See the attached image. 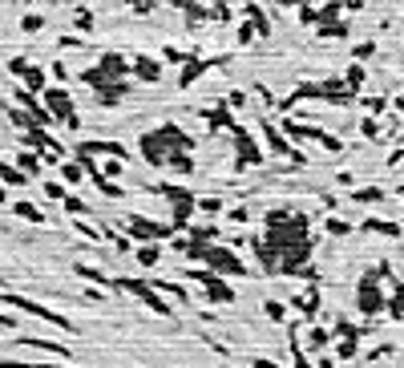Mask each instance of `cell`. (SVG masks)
<instances>
[{
    "mask_svg": "<svg viewBox=\"0 0 404 368\" xmlns=\"http://www.w3.org/2000/svg\"><path fill=\"white\" fill-rule=\"evenodd\" d=\"M190 150H194V142L178 126H162V130H154V134L142 138V154H146L154 166H166L174 154H190Z\"/></svg>",
    "mask_w": 404,
    "mask_h": 368,
    "instance_id": "obj_1",
    "label": "cell"
},
{
    "mask_svg": "<svg viewBox=\"0 0 404 368\" xmlns=\"http://www.w3.org/2000/svg\"><path fill=\"white\" fill-rule=\"evenodd\" d=\"M380 271H368L364 280H360V288H356V307L364 312V316H376V312H384V292H380Z\"/></svg>",
    "mask_w": 404,
    "mask_h": 368,
    "instance_id": "obj_2",
    "label": "cell"
},
{
    "mask_svg": "<svg viewBox=\"0 0 404 368\" xmlns=\"http://www.w3.org/2000/svg\"><path fill=\"white\" fill-rule=\"evenodd\" d=\"M45 110H49L53 122H65V126H73L77 130V117H73V102H69V93L57 85L45 89Z\"/></svg>",
    "mask_w": 404,
    "mask_h": 368,
    "instance_id": "obj_3",
    "label": "cell"
},
{
    "mask_svg": "<svg viewBox=\"0 0 404 368\" xmlns=\"http://www.w3.org/2000/svg\"><path fill=\"white\" fill-rule=\"evenodd\" d=\"M4 304H13V307H21V312H28V316H37V320H49V324H57V328H65V332H73V324L61 316V312H49L45 304H33V300H25V295H16V292H9L4 295Z\"/></svg>",
    "mask_w": 404,
    "mask_h": 368,
    "instance_id": "obj_4",
    "label": "cell"
},
{
    "mask_svg": "<svg viewBox=\"0 0 404 368\" xmlns=\"http://www.w3.org/2000/svg\"><path fill=\"white\" fill-rule=\"evenodd\" d=\"M190 280L202 283V292H206L211 304H230V300H235V288L223 283V275H211V271H190Z\"/></svg>",
    "mask_w": 404,
    "mask_h": 368,
    "instance_id": "obj_5",
    "label": "cell"
},
{
    "mask_svg": "<svg viewBox=\"0 0 404 368\" xmlns=\"http://www.w3.org/2000/svg\"><path fill=\"white\" fill-rule=\"evenodd\" d=\"M166 199L174 203V227H186L190 215H194V206H198V199L190 191H174V186H166Z\"/></svg>",
    "mask_w": 404,
    "mask_h": 368,
    "instance_id": "obj_6",
    "label": "cell"
},
{
    "mask_svg": "<svg viewBox=\"0 0 404 368\" xmlns=\"http://www.w3.org/2000/svg\"><path fill=\"white\" fill-rule=\"evenodd\" d=\"M230 134H235V146H239V162H247V166H259V162H263V150L255 146V138L247 134V130L235 126Z\"/></svg>",
    "mask_w": 404,
    "mask_h": 368,
    "instance_id": "obj_7",
    "label": "cell"
},
{
    "mask_svg": "<svg viewBox=\"0 0 404 368\" xmlns=\"http://www.w3.org/2000/svg\"><path fill=\"white\" fill-rule=\"evenodd\" d=\"M122 283H126V288H129L134 295H138V300H146V304H150L154 312H158V316H170V304H166V300H162L158 292H154L150 283H142V280H122Z\"/></svg>",
    "mask_w": 404,
    "mask_h": 368,
    "instance_id": "obj_8",
    "label": "cell"
},
{
    "mask_svg": "<svg viewBox=\"0 0 404 368\" xmlns=\"http://www.w3.org/2000/svg\"><path fill=\"white\" fill-rule=\"evenodd\" d=\"M93 154H110V158H129V150L122 142H81L77 158H93Z\"/></svg>",
    "mask_w": 404,
    "mask_h": 368,
    "instance_id": "obj_9",
    "label": "cell"
},
{
    "mask_svg": "<svg viewBox=\"0 0 404 368\" xmlns=\"http://www.w3.org/2000/svg\"><path fill=\"white\" fill-rule=\"evenodd\" d=\"M287 126V134H295V138H307V142H324L328 150H340V142L336 138H328L324 130H316V126H299V122H283Z\"/></svg>",
    "mask_w": 404,
    "mask_h": 368,
    "instance_id": "obj_10",
    "label": "cell"
},
{
    "mask_svg": "<svg viewBox=\"0 0 404 368\" xmlns=\"http://www.w3.org/2000/svg\"><path fill=\"white\" fill-rule=\"evenodd\" d=\"M129 231H134V239H162L166 235V227H158V223H150V219H142V215H134L129 219Z\"/></svg>",
    "mask_w": 404,
    "mask_h": 368,
    "instance_id": "obj_11",
    "label": "cell"
},
{
    "mask_svg": "<svg viewBox=\"0 0 404 368\" xmlns=\"http://www.w3.org/2000/svg\"><path fill=\"white\" fill-rule=\"evenodd\" d=\"M263 134H267V146H271L275 154H283V158H299V154L291 150V142L275 130V122H263Z\"/></svg>",
    "mask_w": 404,
    "mask_h": 368,
    "instance_id": "obj_12",
    "label": "cell"
},
{
    "mask_svg": "<svg viewBox=\"0 0 404 368\" xmlns=\"http://www.w3.org/2000/svg\"><path fill=\"white\" fill-rule=\"evenodd\" d=\"M206 69H211V61H202V57H190V61H186V69L178 73V85H182V89H190V85H194V81H198L202 73H206Z\"/></svg>",
    "mask_w": 404,
    "mask_h": 368,
    "instance_id": "obj_13",
    "label": "cell"
},
{
    "mask_svg": "<svg viewBox=\"0 0 404 368\" xmlns=\"http://www.w3.org/2000/svg\"><path fill=\"white\" fill-rule=\"evenodd\" d=\"M134 77H138V81H158V77H162V65L154 61V57H134Z\"/></svg>",
    "mask_w": 404,
    "mask_h": 368,
    "instance_id": "obj_14",
    "label": "cell"
},
{
    "mask_svg": "<svg viewBox=\"0 0 404 368\" xmlns=\"http://www.w3.org/2000/svg\"><path fill=\"white\" fill-rule=\"evenodd\" d=\"M126 69H129V61L122 57V53H101V73L110 77V81H114V77H122Z\"/></svg>",
    "mask_w": 404,
    "mask_h": 368,
    "instance_id": "obj_15",
    "label": "cell"
},
{
    "mask_svg": "<svg viewBox=\"0 0 404 368\" xmlns=\"http://www.w3.org/2000/svg\"><path fill=\"white\" fill-rule=\"evenodd\" d=\"M336 340H340V356H344V360L356 356V328H352V324H344V320H340V324H336Z\"/></svg>",
    "mask_w": 404,
    "mask_h": 368,
    "instance_id": "obj_16",
    "label": "cell"
},
{
    "mask_svg": "<svg viewBox=\"0 0 404 368\" xmlns=\"http://www.w3.org/2000/svg\"><path fill=\"white\" fill-rule=\"evenodd\" d=\"M384 312H388L392 320H404V283H396L388 295V304H384Z\"/></svg>",
    "mask_w": 404,
    "mask_h": 368,
    "instance_id": "obj_17",
    "label": "cell"
},
{
    "mask_svg": "<svg viewBox=\"0 0 404 368\" xmlns=\"http://www.w3.org/2000/svg\"><path fill=\"white\" fill-rule=\"evenodd\" d=\"M247 16H251V28L259 33V37H267V33H271V21L263 16V9H259V4H247Z\"/></svg>",
    "mask_w": 404,
    "mask_h": 368,
    "instance_id": "obj_18",
    "label": "cell"
},
{
    "mask_svg": "<svg viewBox=\"0 0 404 368\" xmlns=\"http://www.w3.org/2000/svg\"><path fill=\"white\" fill-rule=\"evenodd\" d=\"M206 122H211L215 130H235V126H239V122L230 117V110H211V114H206Z\"/></svg>",
    "mask_w": 404,
    "mask_h": 368,
    "instance_id": "obj_19",
    "label": "cell"
},
{
    "mask_svg": "<svg viewBox=\"0 0 404 368\" xmlns=\"http://www.w3.org/2000/svg\"><path fill=\"white\" fill-rule=\"evenodd\" d=\"M295 307H299L303 316L312 320V316H316V312H319V292H307V295H303V300H295Z\"/></svg>",
    "mask_w": 404,
    "mask_h": 368,
    "instance_id": "obj_20",
    "label": "cell"
},
{
    "mask_svg": "<svg viewBox=\"0 0 404 368\" xmlns=\"http://www.w3.org/2000/svg\"><path fill=\"white\" fill-rule=\"evenodd\" d=\"M16 170H21V174H37L41 162H37V158H33L28 150H21V154H16Z\"/></svg>",
    "mask_w": 404,
    "mask_h": 368,
    "instance_id": "obj_21",
    "label": "cell"
},
{
    "mask_svg": "<svg viewBox=\"0 0 404 368\" xmlns=\"http://www.w3.org/2000/svg\"><path fill=\"white\" fill-rule=\"evenodd\" d=\"M158 259H162V251H158L154 243H146V247H138V263H142V267H154V263H158Z\"/></svg>",
    "mask_w": 404,
    "mask_h": 368,
    "instance_id": "obj_22",
    "label": "cell"
},
{
    "mask_svg": "<svg viewBox=\"0 0 404 368\" xmlns=\"http://www.w3.org/2000/svg\"><path fill=\"white\" fill-rule=\"evenodd\" d=\"M364 89V65H352L348 69V93H360Z\"/></svg>",
    "mask_w": 404,
    "mask_h": 368,
    "instance_id": "obj_23",
    "label": "cell"
},
{
    "mask_svg": "<svg viewBox=\"0 0 404 368\" xmlns=\"http://www.w3.org/2000/svg\"><path fill=\"white\" fill-rule=\"evenodd\" d=\"M16 219H25V223H41L45 215H41L33 203H16Z\"/></svg>",
    "mask_w": 404,
    "mask_h": 368,
    "instance_id": "obj_24",
    "label": "cell"
},
{
    "mask_svg": "<svg viewBox=\"0 0 404 368\" xmlns=\"http://www.w3.org/2000/svg\"><path fill=\"white\" fill-rule=\"evenodd\" d=\"M182 13L190 16V25H202V16H211V9H202V4H182Z\"/></svg>",
    "mask_w": 404,
    "mask_h": 368,
    "instance_id": "obj_25",
    "label": "cell"
},
{
    "mask_svg": "<svg viewBox=\"0 0 404 368\" xmlns=\"http://www.w3.org/2000/svg\"><path fill=\"white\" fill-rule=\"evenodd\" d=\"M319 33H324V37H344V33H348V21H328V25H319Z\"/></svg>",
    "mask_w": 404,
    "mask_h": 368,
    "instance_id": "obj_26",
    "label": "cell"
},
{
    "mask_svg": "<svg viewBox=\"0 0 404 368\" xmlns=\"http://www.w3.org/2000/svg\"><path fill=\"white\" fill-rule=\"evenodd\" d=\"M291 356H295V368H312V364H307V356H303V348H299V336H295V328H291Z\"/></svg>",
    "mask_w": 404,
    "mask_h": 368,
    "instance_id": "obj_27",
    "label": "cell"
},
{
    "mask_svg": "<svg viewBox=\"0 0 404 368\" xmlns=\"http://www.w3.org/2000/svg\"><path fill=\"white\" fill-rule=\"evenodd\" d=\"M166 166H174V170H182V174H190V170H194V158H190V154H174V158H170V162Z\"/></svg>",
    "mask_w": 404,
    "mask_h": 368,
    "instance_id": "obj_28",
    "label": "cell"
},
{
    "mask_svg": "<svg viewBox=\"0 0 404 368\" xmlns=\"http://www.w3.org/2000/svg\"><path fill=\"white\" fill-rule=\"evenodd\" d=\"M0 178H4L9 186H25V174H21V170H13V166H0Z\"/></svg>",
    "mask_w": 404,
    "mask_h": 368,
    "instance_id": "obj_29",
    "label": "cell"
},
{
    "mask_svg": "<svg viewBox=\"0 0 404 368\" xmlns=\"http://www.w3.org/2000/svg\"><path fill=\"white\" fill-rule=\"evenodd\" d=\"M25 85H28V89H37V93H45V89H49V85H45V73H41V69H28Z\"/></svg>",
    "mask_w": 404,
    "mask_h": 368,
    "instance_id": "obj_30",
    "label": "cell"
},
{
    "mask_svg": "<svg viewBox=\"0 0 404 368\" xmlns=\"http://www.w3.org/2000/svg\"><path fill=\"white\" fill-rule=\"evenodd\" d=\"M198 211L202 215H218V211H223V199H211V194H206V199H198Z\"/></svg>",
    "mask_w": 404,
    "mask_h": 368,
    "instance_id": "obj_31",
    "label": "cell"
},
{
    "mask_svg": "<svg viewBox=\"0 0 404 368\" xmlns=\"http://www.w3.org/2000/svg\"><path fill=\"white\" fill-rule=\"evenodd\" d=\"M307 348H328V332L312 328V332H307Z\"/></svg>",
    "mask_w": 404,
    "mask_h": 368,
    "instance_id": "obj_32",
    "label": "cell"
},
{
    "mask_svg": "<svg viewBox=\"0 0 404 368\" xmlns=\"http://www.w3.org/2000/svg\"><path fill=\"white\" fill-rule=\"evenodd\" d=\"M364 227H368V231H380V235H400V227H392V223H380V219H368Z\"/></svg>",
    "mask_w": 404,
    "mask_h": 368,
    "instance_id": "obj_33",
    "label": "cell"
},
{
    "mask_svg": "<svg viewBox=\"0 0 404 368\" xmlns=\"http://www.w3.org/2000/svg\"><path fill=\"white\" fill-rule=\"evenodd\" d=\"M77 275H81V280H93V283H114V280H105L97 267H77Z\"/></svg>",
    "mask_w": 404,
    "mask_h": 368,
    "instance_id": "obj_34",
    "label": "cell"
},
{
    "mask_svg": "<svg viewBox=\"0 0 404 368\" xmlns=\"http://www.w3.org/2000/svg\"><path fill=\"white\" fill-rule=\"evenodd\" d=\"M166 61H174V65H186L190 61V53H182V49H174V45H166Z\"/></svg>",
    "mask_w": 404,
    "mask_h": 368,
    "instance_id": "obj_35",
    "label": "cell"
},
{
    "mask_svg": "<svg viewBox=\"0 0 404 368\" xmlns=\"http://www.w3.org/2000/svg\"><path fill=\"white\" fill-rule=\"evenodd\" d=\"M263 312H267L271 320H283V316H287V307L279 304V300H267V304H263Z\"/></svg>",
    "mask_w": 404,
    "mask_h": 368,
    "instance_id": "obj_36",
    "label": "cell"
},
{
    "mask_svg": "<svg viewBox=\"0 0 404 368\" xmlns=\"http://www.w3.org/2000/svg\"><path fill=\"white\" fill-rule=\"evenodd\" d=\"M61 174H65V182H81V162H65Z\"/></svg>",
    "mask_w": 404,
    "mask_h": 368,
    "instance_id": "obj_37",
    "label": "cell"
},
{
    "mask_svg": "<svg viewBox=\"0 0 404 368\" xmlns=\"http://www.w3.org/2000/svg\"><path fill=\"white\" fill-rule=\"evenodd\" d=\"M356 203H380V191H376V186H364V191H356Z\"/></svg>",
    "mask_w": 404,
    "mask_h": 368,
    "instance_id": "obj_38",
    "label": "cell"
},
{
    "mask_svg": "<svg viewBox=\"0 0 404 368\" xmlns=\"http://www.w3.org/2000/svg\"><path fill=\"white\" fill-rule=\"evenodd\" d=\"M45 194H49V199H61V203H65V199H69V194H65V186H61V182H45Z\"/></svg>",
    "mask_w": 404,
    "mask_h": 368,
    "instance_id": "obj_39",
    "label": "cell"
},
{
    "mask_svg": "<svg viewBox=\"0 0 404 368\" xmlns=\"http://www.w3.org/2000/svg\"><path fill=\"white\" fill-rule=\"evenodd\" d=\"M65 211H69V215H85V203H81V199H73V194H69V199H65Z\"/></svg>",
    "mask_w": 404,
    "mask_h": 368,
    "instance_id": "obj_40",
    "label": "cell"
},
{
    "mask_svg": "<svg viewBox=\"0 0 404 368\" xmlns=\"http://www.w3.org/2000/svg\"><path fill=\"white\" fill-rule=\"evenodd\" d=\"M299 21H303V25H316V21H319V9H307V4H303V9H299Z\"/></svg>",
    "mask_w": 404,
    "mask_h": 368,
    "instance_id": "obj_41",
    "label": "cell"
},
{
    "mask_svg": "<svg viewBox=\"0 0 404 368\" xmlns=\"http://www.w3.org/2000/svg\"><path fill=\"white\" fill-rule=\"evenodd\" d=\"M77 28H93V13L89 9H77Z\"/></svg>",
    "mask_w": 404,
    "mask_h": 368,
    "instance_id": "obj_42",
    "label": "cell"
},
{
    "mask_svg": "<svg viewBox=\"0 0 404 368\" xmlns=\"http://www.w3.org/2000/svg\"><path fill=\"white\" fill-rule=\"evenodd\" d=\"M328 231L331 235H348V223L344 219H328Z\"/></svg>",
    "mask_w": 404,
    "mask_h": 368,
    "instance_id": "obj_43",
    "label": "cell"
},
{
    "mask_svg": "<svg viewBox=\"0 0 404 368\" xmlns=\"http://www.w3.org/2000/svg\"><path fill=\"white\" fill-rule=\"evenodd\" d=\"M41 25H45V21H41L37 13H28V16H25V33H37Z\"/></svg>",
    "mask_w": 404,
    "mask_h": 368,
    "instance_id": "obj_44",
    "label": "cell"
},
{
    "mask_svg": "<svg viewBox=\"0 0 404 368\" xmlns=\"http://www.w3.org/2000/svg\"><path fill=\"white\" fill-rule=\"evenodd\" d=\"M28 69H33V65L25 61V57H13V73H21V77H28Z\"/></svg>",
    "mask_w": 404,
    "mask_h": 368,
    "instance_id": "obj_45",
    "label": "cell"
},
{
    "mask_svg": "<svg viewBox=\"0 0 404 368\" xmlns=\"http://www.w3.org/2000/svg\"><path fill=\"white\" fill-rule=\"evenodd\" d=\"M368 110H372V114H384V105H388V102H384V98H368Z\"/></svg>",
    "mask_w": 404,
    "mask_h": 368,
    "instance_id": "obj_46",
    "label": "cell"
},
{
    "mask_svg": "<svg viewBox=\"0 0 404 368\" xmlns=\"http://www.w3.org/2000/svg\"><path fill=\"white\" fill-rule=\"evenodd\" d=\"M255 37V28H251V21H243V25H239V41H243V45H247V41H251Z\"/></svg>",
    "mask_w": 404,
    "mask_h": 368,
    "instance_id": "obj_47",
    "label": "cell"
},
{
    "mask_svg": "<svg viewBox=\"0 0 404 368\" xmlns=\"http://www.w3.org/2000/svg\"><path fill=\"white\" fill-rule=\"evenodd\" d=\"M230 219H235V223H247L251 215H247V206H235V211H230Z\"/></svg>",
    "mask_w": 404,
    "mask_h": 368,
    "instance_id": "obj_48",
    "label": "cell"
},
{
    "mask_svg": "<svg viewBox=\"0 0 404 368\" xmlns=\"http://www.w3.org/2000/svg\"><path fill=\"white\" fill-rule=\"evenodd\" d=\"M255 368H279V364H271V360H255Z\"/></svg>",
    "mask_w": 404,
    "mask_h": 368,
    "instance_id": "obj_49",
    "label": "cell"
},
{
    "mask_svg": "<svg viewBox=\"0 0 404 368\" xmlns=\"http://www.w3.org/2000/svg\"><path fill=\"white\" fill-rule=\"evenodd\" d=\"M319 368H336V364H331V360H319Z\"/></svg>",
    "mask_w": 404,
    "mask_h": 368,
    "instance_id": "obj_50",
    "label": "cell"
},
{
    "mask_svg": "<svg viewBox=\"0 0 404 368\" xmlns=\"http://www.w3.org/2000/svg\"><path fill=\"white\" fill-rule=\"evenodd\" d=\"M400 199H404V186H400Z\"/></svg>",
    "mask_w": 404,
    "mask_h": 368,
    "instance_id": "obj_51",
    "label": "cell"
}]
</instances>
